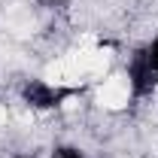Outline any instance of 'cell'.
I'll return each mask as SVG.
<instances>
[{
    "mask_svg": "<svg viewBox=\"0 0 158 158\" xmlns=\"http://www.w3.org/2000/svg\"><path fill=\"white\" fill-rule=\"evenodd\" d=\"M79 88H67V85H49L43 79H31L21 85V100L31 106V110H58L61 103H67L70 98H76Z\"/></svg>",
    "mask_w": 158,
    "mask_h": 158,
    "instance_id": "6da1fadb",
    "label": "cell"
},
{
    "mask_svg": "<svg viewBox=\"0 0 158 158\" xmlns=\"http://www.w3.org/2000/svg\"><path fill=\"white\" fill-rule=\"evenodd\" d=\"M128 85H131L134 98H149L158 88V73L149 67V61L143 58V52H137L131 58V64H128Z\"/></svg>",
    "mask_w": 158,
    "mask_h": 158,
    "instance_id": "7a4b0ae2",
    "label": "cell"
},
{
    "mask_svg": "<svg viewBox=\"0 0 158 158\" xmlns=\"http://www.w3.org/2000/svg\"><path fill=\"white\" fill-rule=\"evenodd\" d=\"M140 52H143V58L149 61V67L158 73V34L149 40V43H146V49H140Z\"/></svg>",
    "mask_w": 158,
    "mask_h": 158,
    "instance_id": "3957f363",
    "label": "cell"
},
{
    "mask_svg": "<svg viewBox=\"0 0 158 158\" xmlns=\"http://www.w3.org/2000/svg\"><path fill=\"white\" fill-rule=\"evenodd\" d=\"M52 158H85L82 152H79L76 146H61V149H55V155Z\"/></svg>",
    "mask_w": 158,
    "mask_h": 158,
    "instance_id": "277c9868",
    "label": "cell"
},
{
    "mask_svg": "<svg viewBox=\"0 0 158 158\" xmlns=\"http://www.w3.org/2000/svg\"><path fill=\"white\" fill-rule=\"evenodd\" d=\"M15 158H21V155H15Z\"/></svg>",
    "mask_w": 158,
    "mask_h": 158,
    "instance_id": "5b68a950",
    "label": "cell"
}]
</instances>
